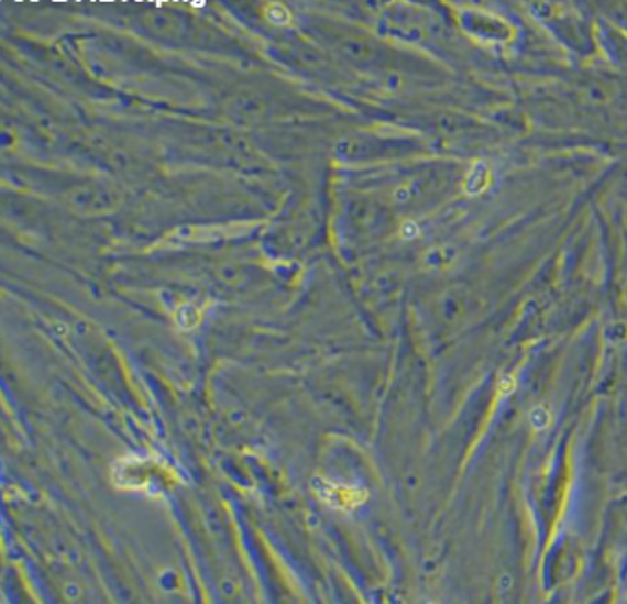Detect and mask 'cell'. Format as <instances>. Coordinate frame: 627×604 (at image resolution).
<instances>
[{
    "label": "cell",
    "mask_w": 627,
    "mask_h": 604,
    "mask_svg": "<svg viewBox=\"0 0 627 604\" xmlns=\"http://www.w3.org/2000/svg\"><path fill=\"white\" fill-rule=\"evenodd\" d=\"M314 34L324 43L328 51L333 52L342 63H350L353 67L374 68L383 67L387 59V48L377 43L372 35L348 29L341 24H317Z\"/></svg>",
    "instance_id": "obj_1"
},
{
    "label": "cell",
    "mask_w": 627,
    "mask_h": 604,
    "mask_svg": "<svg viewBox=\"0 0 627 604\" xmlns=\"http://www.w3.org/2000/svg\"><path fill=\"white\" fill-rule=\"evenodd\" d=\"M52 194L73 210L84 213H107L120 205L122 195L112 184L98 178L57 177L48 180Z\"/></svg>",
    "instance_id": "obj_2"
},
{
    "label": "cell",
    "mask_w": 627,
    "mask_h": 604,
    "mask_svg": "<svg viewBox=\"0 0 627 604\" xmlns=\"http://www.w3.org/2000/svg\"><path fill=\"white\" fill-rule=\"evenodd\" d=\"M136 23L141 26L142 32L152 35L153 40L164 41V43H179V45H183L185 41L196 43L201 37V32H205L197 26L194 19H188V15H180V13L168 10V8H146L136 18Z\"/></svg>",
    "instance_id": "obj_3"
},
{
    "label": "cell",
    "mask_w": 627,
    "mask_h": 604,
    "mask_svg": "<svg viewBox=\"0 0 627 604\" xmlns=\"http://www.w3.org/2000/svg\"><path fill=\"white\" fill-rule=\"evenodd\" d=\"M342 238H374L387 227V211L374 200L348 199L341 208Z\"/></svg>",
    "instance_id": "obj_4"
},
{
    "label": "cell",
    "mask_w": 627,
    "mask_h": 604,
    "mask_svg": "<svg viewBox=\"0 0 627 604\" xmlns=\"http://www.w3.org/2000/svg\"><path fill=\"white\" fill-rule=\"evenodd\" d=\"M448 186V175H442L437 169H426L396 184L391 191V197H393L394 205L413 210L418 206L427 205Z\"/></svg>",
    "instance_id": "obj_5"
}]
</instances>
